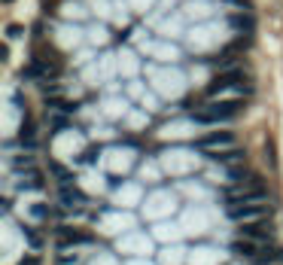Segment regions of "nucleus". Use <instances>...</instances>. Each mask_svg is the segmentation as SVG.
Returning a JSON list of instances; mask_svg holds the SVG:
<instances>
[{"mask_svg":"<svg viewBox=\"0 0 283 265\" xmlns=\"http://www.w3.org/2000/svg\"><path fill=\"white\" fill-rule=\"evenodd\" d=\"M58 235H61V238H58V244H61V247H70V244H82V241H85V235H82V232H73V228H61Z\"/></svg>","mask_w":283,"mask_h":265,"instance_id":"nucleus-6","label":"nucleus"},{"mask_svg":"<svg viewBox=\"0 0 283 265\" xmlns=\"http://www.w3.org/2000/svg\"><path fill=\"white\" fill-rule=\"evenodd\" d=\"M222 88H244V70L232 67V70H225V74H219L213 82H210L207 92H210V95H216V92H222Z\"/></svg>","mask_w":283,"mask_h":265,"instance_id":"nucleus-2","label":"nucleus"},{"mask_svg":"<svg viewBox=\"0 0 283 265\" xmlns=\"http://www.w3.org/2000/svg\"><path fill=\"white\" fill-rule=\"evenodd\" d=\"M268 214V207L265 204H235L232 207V220H238V223H250V220H259V217H265Z\"/></svg>","mask_w":283,"mask_h":265,"instance_id":"nucleus-4","label":"nucleus"},{"mask_svg":"<svg viewBox=\"0 0 283 265\" xmlns=\"http://www.w3.org/2000/svg\"><path fill=\"white\" fill-rule=\"evenodd\" d=\"M241 235L244 238H253V241H268L271 238V226L268 223H244L241 226Z\"/></svg>","mask_w":283,"mask_h":265,"instance_id":"nucleus-5","label":"nucleus"},{"mask_svg":"<svg viewBox=\"0 0 283 265\" xmlns=\"http://www.w3.org/2000/svg\"><path fill=\"white\" fill-rule=\"evenodd\" d=\"M213 158H219V162H238V158H244L241 150H225V152H213Z\"/></svg>","mask_w":283,"mask_h":265,"instance_id":"nucleus-8","label":"nucleus"},{"mask_svg":"<svg viewBox=\"0 0 283 265\" xmlns=\"http://www.w3.org/2000/svg\"><path fill=\"white\" fill-rule=\"evenodd\" d=\"M61 201H64V204H82V195H79V192L64 189V192H61Z\"/></svg>","mask_w":283,"mask_h":265,"instance_id":"nucleus-10","label":"nucleus"},{"mask_svg":"<svg viewBox=\"0 0 283 265\" xmlns=\"http://www.w3.org/2000/svg\"><path fill=\"white\" fill-rule=\"evenodd\" d=\"M198 147L201 150H222V147H235V134L232 131H216V134H207V137H201L198 140Z\"/></svg>","mask_w":283,"mask_h":265,"instance_id":"nucleus-3","label":"nucleus"},{"mask_svg":"<svg viewBox=\"0 0 283 265\" xmlns=\"http://www.w3.org/2000/svg\"><path fill=\"white\" fill-rule=\"evenodd\" d=\"M238 110H241V101H219V104H210L204 113H198V119L201 122H225V119H232Z\"/></svg>","mask_w":283,"mask_h":265,"instance_id":"nucleus-1","label":"nucleus"},{"mask_svg":"<svg viewBox=\"0 0 283 265\" xmlns=\"http://www.w3.org/2000/svg\"><path fill=\"white\" fill-rule=\"evenodd\" d=\"M232 25L238 31H253V15L247 12V15H232Z\"/></svg>","mask_w":283,"mask_h":265,"instance_id":"nucleus-7","label":"nucleus"},{"mask_svg":"<svg viewBox=\"0 0 283 265\" xmlns=\"http://www.w3.org/2000/svg\"><path fill=\"white\" fill-rule=\"evenodd\" d=\"M25 265H37V259H34V256H31V259H25Z\"/></svg>","mask_w":283,"mask_h":265,"instance_id":"nucleus-11","label":"nucleus"},{"mask_svg":"<svg viewBox=\"0 0 283 265\" xmlns=\"http://www.w3.org/2000/svg\"><path fill=\"white\" fill-rule=\"evenodd\" d=\"M235 250H238L241 256H256V247H253L250 241H235Z\"/></svg>","mask_w":283,"mask_h":265,"instance_id":"nucleus-9","label":"nucleus"}]
</instances>
